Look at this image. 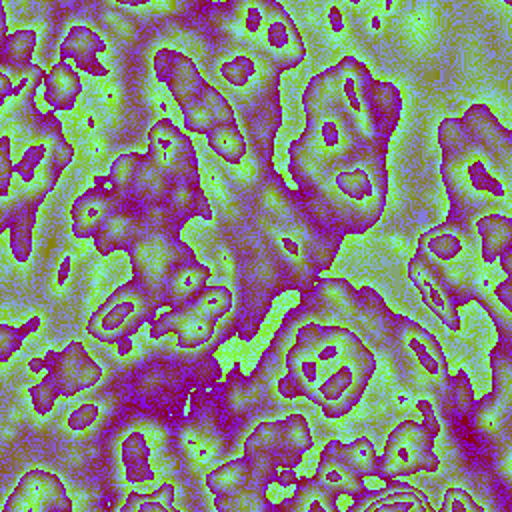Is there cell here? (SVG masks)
<instances>
[{"mask_svg": "<svg viewBox=\"0 0 512 512\" xmlns=\"http://www.w3.org/2000/svg\"><path fill=\"white\" fill-rule=\"evenodd\" d=\"M72 156L58 118L40 112L34 96L2 110L0 232H8L14 260L30 258L36 212Z\"/></svg>", "mask_w": 512, "mask_h": 512, "instance_id": "6da1fadb", "label": "cell"}, {"mask_svg": "<svg viewBox=\"0 0 512 512\" xmlns=\"http://www.w3.org/2000/svg\"><path fill=\"white\" fill-rule=\"evenodd\" d=\"M442 180L450 200L446 222L468 226V220L498 214L510 202L512 136L484 104L464 116L448 118L438 128Z\"/></svg>", "mask_w": 512, "mask_h": 512, "instance_id": "7a4b0ae2", "label": "cell"}, {"mask_svg": "<svg viewBox=\"0 0 512 512\" xmlns=\"http://www.w3.org/2000/svg\"><path fill=\"white\" fill-rule=\"evenodd\" d=\"M314 222L338 234H362L386 206L388 170L384 150H358L340 160L288 168Z\"/></svg>", "mask_w": 512, "mask_h": 512, "instance_id": "3957f363", "label": "cell"}, {"mask_svg": "<svg viewBox=\"0 0 512 512\" xmlns=\"http://www.w3.org/2000/svg\"><path fill=\"white\" fill-rule=\"evenodd\" d=\"M306 90L334 108L364 148L386 152L402 110L396 86L374 80L360 60L346 56L316 74Z\"/></svg>", "mask_w": 512, "mask_h": 512, "instance_id": "277c9868", "label": "cell"}, {"mask_svg": "<svg viewBox=\"0 0 512 512\" xmlns=\"http://www.w3.org/2000/svg\"><path fill=\"white\" fill-rule=\"evenodd\" d=\"M302 104L306 112V128L288 148V168L328 164L364 150V146L358 142L348 124L338 116V112L318 96L304 90Z\"/></svg>", "mask_w": 512, "mask_h": 512, "instance_id": "5b68a950", "label": "cell"}, {"mask_svg": "<svg viewBox=\"0 0 512 512\" xmlns=\"http://www.w3.org/2000/svg\"><path fill=\"white\" fill-rule=\"evenodd\" d=\"M28 370H46L44 378L28 390L34 410L42 416L54 410L58 398L76 396L96 386L102 378L100 364L90 358L84 344L78 340L66 344L64 350H50L44 358L28 360Z\"/></svg>", "mask_w": 512, "mask_h": 512, "instance_id": "8992f818", "label": "cell"}, {"mask_svg": "<svg viewBox=\"0 0 512 512\" xmlns=\"http://www.w3.org/2000/svg\"><path fill=\"white\" fill-rule=\"evenodd\" d=\"M312 444L308 420L302 414H290L284 420L260 422L244 440L242 456L274 484L278 472L294 470Z\"/></svg>", "mask_w": 512, "mask_h": 512, "instance_id": "52a82bcc", "label": "cell"}, {"mask_svg": "<svg viewBox=\"0 0 512 512\" xmlns=\"http://www.w3.org/2000/svg\"><path fill=\"white\" fill-rule=\"evenodd\" d=\"M132 280L144 286L162 304L172 274L196 260L194 250L180 238V232L166 228H144L128 250Z\"/></svg>", "mask_w": 512, "mask_h": 512, "instance_id": "ba28073f", "label": "cell"}, {"mask_svg": "<svg viewBox=\"0 0 512 512\" xmlns=\"http://www.w3.org/2000/svg\"><path fill=\"white\" fill-rule=\"evenodd\" d=\"M160 306L156 296L130 278L94 310L86 332L94 340L116 348L128 342L144 322H150Z\"/></svg>", "mask_w": 512, "mask_h": 512, "instance_id": "9c48e42d", "label": "cell"}, {"mask_svg": "<svg viewBox=\"0 0 512 512\" xmlns=\"http://www.w3.org/2000/svg\"><path fill=\"white\" fill-rule=\"evenodd\" d=\"M376 370L372 350L358 338L348 352L324 368L322 382L310 398L326 418L346 416L362 398Z\"/></svg>", "mask_w": 512, "mask_h": 512, "instance_id": "30bf717a", "label": "cell"}, {"mask_svg": "<svg viewBox=\"0 0 512 512\" xmlns=\"http://www.w3.org/2000/svg\"><path fill=\"white\" fill-rule=\"evenodd\" d=\"M436 436L416 420H402L388 434L384 452L378 456V478H402L418 472H438L440 460L434 454Z\"/></svg>", "mask_w": 512, "mask_h": 512, "instance_id": "8fae6325", "label": "cell"}, {"mask_svg": "<svg viewBox=\"0 0 512 512\" xmlns=\"http://www.w3.org/2000/svg\"><path fill=\"white\" fill-rule=\"evenodd\" d=\"M148 160L174 182L200 180L198 158L190 138L168 118H160L148 130Z\"/></svg>", "mask_w": 512, "mask_h": 512, "instance_id": "7c38bea8", "label": "cell"}, {"mask_svg": "<svg viewBox=\"0 0 512 512\" xmlns=\"http://www.w3.org/2000/svg\"><path fill=\"white\" fill-rule=\"evenodd\" d=\"M72 500L62 480L48 472L34 468L26 472L8 500L2 512H70Z\"/></svg>", "mask_w": 512, "mask_h": 512, "instance_id": "4fadbf2b", "label": "cell"}, {"mask_svg": "<svg viewBox=\"0 0 512 512\" xmlns=\"http://www.w3.org/2000/svg\"><path fill=\"white\" fill-rule=\"evenodd\" d=\"M262 8L264 42L272 60L280 64V68L298 66L306 56V48L292 18L284 12V8L278 2H262Z\"/></svg>", "mask_w": 512, "mask_h": 512, "instance_id": "5bb4252c", "label": "cell"}, {"mask_svg": "<svg viewBox=\"0 0 512 512\" xmlns=\"http://www.w3.org/2000/svg\"><path fill=\"white\" fill-rule=\"evenodd\" d=\"M154 74L156 78L166 84L172 100L182 108L186 102H190L194 96H198L204 86L208 84L198 66L192 58H188L182 52H176L172 48H160L154 54Z\"/></svg>", "mask_w": 512, "mask_h": 512, "instance_id": "9a60e30c", "label": "cell"}, {"mask_svg": "<svg viewBox=\"0 0 512 512\" xmlns=\"http://www.w3.org/2000/svg\"><path fill=\"white\" fill-rule=\"evenodd\" d=\"M352 512H430L432 504L416 486L398 478L384 480V488H366L350 504Z\"/></svg>", "mask_w": 512, "mask_h": 512, "instance_id": "2e32d148", "label": "cell"}, {"mask_svg": "<svg viewBox=\"0 0 512 512\" xmlns=\"http://www.w3.org/2000/svg\"><path fill=\"white\" fill-rule=\"evenodd\" d=\"M150 336L158 340L166 334H176V342L180 348H198L204 346L216 328V320L204 318L190 310L188 306L168 310L166 314H156L150 322Z\"/></svg>", "mask_w": 512, "mask_h": 512, "instance_id": "e0dca14e", "label": "cell"}, {"mask_svg": "<svg viewBox=\"0 0 512 512\" xmlns=\"http://www.w3.org/2000/svg\"><path fill=\"white\" fill-rule=\"evenodd\" d=\"M410 278L414 286L418 288L424 304L438 316V320L448 326L450 330H460V318H458V306L450 298V294L444 290V284L440 282L438 274L434 272L428 258L416 250L408 264Z\"/></svg>", "mask_w": 512, "mask_h": 512, "instance_id": "ac0fdd59", "label": "cell"}, {"mask_svg": "<svg viewBox=\"0 0 512 512\" xmlns=\"http://www.w3.org/2000/svg\"><path fill=\"white\" fill-rule=\"evenodd\" d=\"M284 364H286V376L278 380V392L288 400L302 398V396L310 400L322 382V374H324L322 364L298 340L286 352Z\"/></svg>", "mask_w": 512, "mask_h": 512, "instance_id": "d6986e66", "label": "cell"}, {"mask_svg": "<svg viewBox=\"0 0 512 512\" xmlns=\"http://www.w3.org/2000/svg\"><path fill=\"white\" fill-rule=\"evenodd\" d=\"M144 228L146 224L140 208L132 204H120L102 222L92 242L102 256H108L116 250H130V246L144 232Z\"/></svg>", "mask_w": 512, "mask_h": 512, "instance_id": "ffe728a7", "label": "cell"}, {"mask_svg": "<svg viewBox=\"0 0 512 512\" xmlns=\"http://www.w3.org/2000/svg\"><path fill=\"white\" fill-rule=\"evenodd\" d=\"M180 110L184 118V128L194 134L206 136L218 126L236 122L232 106L212 84H206L204 90L190 102H186Z\"/></svg>", "mask_w": 512, "mask_h": 512, "instance_id": "44dd1931", "label": "cell"}, {"mask_svg": "<svg viewBox=\"0 0 512 512\" xmlns=\"http://www.w3.org/2000/svg\"><path fill=\"white\" fill-rule=\"evenodd\" d=\"M122 202L108 186H96L84 190L72 204V232L76 238H94L108 214Z\"/></svg>", "mask_w": 512, "mask_h": 512, "instance_id": "7402d4cb", "label": "cell"}, {"mask_svg": "<svg viewBox=\"0 0 512 512\" xmlns=\"http://www.w3.org/2000/svg\"><path fill=\"white\" fill-rule=\"evenodd\" d=\"M358 338V334L344 326H320L314 322L302 326L296 332V340L310 350V354L322 364V368H328L330 364L340 360Z\"/></svg>", "mask_w": 512, "mask_h": 512, "instance_id": "603a6c76", "label": "cell"}, {"mask_svg": "<svg viewBox=\"0 0 512 512\" xmlns=\"http://www.w3.org/2000/svg\"><path fill=\"white\" fill-rule=\"evenodd\" d=\"M206 488L214 496H238L252 490H266L270 482L244 458H234L206 474Z\"/></svg>", "mask_w": 512, "mask_h": 512, "instance_id": "cb8c5ba5", "label": "cell"}, {"mask_svg": "<svg viewBox=\"0 0 512 512\" xmlns=\"http://www.w3.org/2000/svg\"><path fill=\"white\" fill-rule=\"evenodd\" d=\"M106 42L90 26L76 24L68 30L60 44V60H72L80 72L90 76H108V68L102 66L98 54L106 52Z\"/></svg>", "mask_w": 512, "mask_h": 512, "instance_id": "d4e9b609", "label": "cell"}, {"mask_svg": "<svg viewBox=\"0 0 512 512\" xmlns=\"http://www.w3.org/2000/svg\"><path fill=\"white\" fill-rule=\"evenodd\" d=\"M470 242L472 238L468 228L444 220V224L432 228L420 238L418 252H422L432 266H442L464 256Z\"/></svg>", "mask_w": 512, "mask_h": 512, "instance_id": "484cf974", "label": "cell"}, {"mask_svg": "<svg viewBox=\"0 0 512 512\" xmlns=\"http://www.w3.org/2000/svg\"><path fill=\"white\" fill-rule=\"evenodd\" d=\"M314 478L336 496H360L366 490L364 478L354 474L338 454L336 440L326 442L320 452Z\"/></svg>", "mask_w": 512, "mask_h": 512, "instance_id": "4316f807", "label": "cell"}, {"mask_svg": "<svg viewBox=\"0 0 512 512\" xmlns=\"http://www.w3.org/2000/svg\"><path fill=\"white\" fill-rule=\"evenodd\" d=\"M174 226L180 230L190 218H212L210 202L200 186V180H178L170 186L162 200Z\"/></svg>", "mask_w": 512, "mask_h": 512, "instance_id": "83f0119b", "label": "cell"}, {"mask_svg": "<svg viewBox=\"0 0 512 512\" xmlns=\"http://www.w3.org/2000/svg\"><path fill=\"white\" fill-rule=\"evenodd\" d=\"M272 510L278 512H336L338 496L322 486L314 476H300L294 484V494Z\"/></svg>", "mask_w": 512, "mask_h": 512, "instance_id": "f1b7e54d", "label": "cell"}, {"mask_svg": "<svg viewBox=\"0 0 512 512\" xmlns=\"http://www.w3.org/2000/svg\"><path fill=\"white\" fill-rule=\"evenodd\" d=\"M208 280L210 268L200 264L198 260L180 266L166 286L162 306H168L170 310L188 306L208 286Z\"/></svg>", "mask_w": 512, "mask_h": 512, "instance_id": "f546056e", "label": "cell"}, {"mask_svg": "<svg viewBox=\"0 0 512 512\" xmlns=\"http://www.w3.org/2000/svg\"><path fill=\"white\" fill-rule=\"evenodd\" d=\"M480 238V260L494 264L504 252L512 250V220L508 214H484L474 220Z\"/></svg>", "mask_w": 512, "mask_h": 512, "instance_id": "4dcf8cb0", "label": "cell"}, {"mask_svg": "<svg viewBox=\"0 0 512 512\" xmlns=\"http://www.w3.org/2000/svg\"><path fill=\"white\" fill-rule=\"evenodd\" d=\"M82 92V82L78 74L66 64V60H58L52 66L44 80V102L52 110H72Z\"/></svg>", "mask_w": 512, "mask_h": 512, "instance_id": "1f68e13d", "label": "cell"}, {"mask_svg": "<svg viewBox=\"0 0 512 512\" xmlns=\"http://www.w3.org/2000/svg\"><path fill=\"white\" fill-rule=\"evenodd\" d=\"M120 458L124 466V476L128 482L144 484L156 478L150 466V446L142 432H130L120 446Z\"/></svg>", "mask_w": 512, "mask_h": 512, "instance_id": "d6a6232c", "label": "cell"}, {"mask_svg": "<svg viewBox=\"0 0 512 512\" xmlns=\"http://www.w3.org/2000/svg\"><path fill=\"white\" fill-rule=\"evenodd\" d=\"M172 184H174V180L168 178L160 168H156L146 156L138 174H136L130 204L132 206H146V204L162 202Z\"/></svg>", "mask_w": 512, "mask_h": 512, "instance_id": "836d02e7", "label": "cell"}, {"mask_svg": "<svg viewBox=\"0 0 512 512\" xmlns=\"http://www.w3.org/2000/svg\"><path fill=\"white\" fill-rule=\"evenodd\" d=\"M36 48V32L30 28L16 30L0 40V68L12 74H20L32 66V54Z\"/></svg>", "mask_w": 512, "mask_h": 512, "instance_id": "e575fe53", "label": "cell"}, {"mask_svg": "<svg viewBox=\"0 0 512 512\" xmlns=\"http://www.w3.org/2000/svg\"><path fill=\"white\" fill-rule=\"evenodd\" d=\"M144 158H146V154H142V152H124L112 162V168H110L106 180H108V188L116 194V198L122 204H130L132 186H134L136 174H138Z\"/></svg>", "mask_w": 512, "mask_h": 512, "instance_id": "d590c367", "label": "cell"}, {"mask_svg": "<svg viewBox=\"0 0 512 512\" xmlns=\"http://www.w3.org/2000/svg\"><path fill=\"white\" fill-rule=\"evenodd\" d=\"M336 448L344 464L354 474H358L360 478H370V476L378 478V454L374 444L368 438L360 436L348 444L336 440Z\"/></svg>", "mask_w": 512, "mask_h": 512, "instance_id": "8d00e7d4", "label": "cell"}, {"mask_svg": "<svg viewBox=\"0 0 512 512\" xmlns=\"http://www.w3.org/2000/svg\"><path fill=\"white\" fill-rule=\"evenodd\" d=\"M208 148L228 164H240L246 156V140L238 124H224L206 134Z\"/></svg>", "mask_w": 512, "mask_h": 512, "instance_id": "74e56055", "label": "cell"}, {"mask_svg": "<svg viewBox=\"0 0 512 512\" xmlns=\"http://www.w3.org/2000/svg\"><path fill=\"white\" fill-rule=\"evenodd\" d=\"M406 336H408V348L414 354L416 362L430 376H438L442 372V356L436 340L430 338V334L424 332L418 324H410V332Z\"/></svg>", "mask_w": 512, "mask_h": 512, "instance_id": "f35d334b", "label": "cell"}, {"mask_svg": "<svg viewBox=\"0 0 512 512\" xmlns=\"http://www.w3.org/2000/svg\"><path fill=\"white\" fill-rule=\"evenodd\" d=\"M174 486L170 482L160 484V488L140 494V492H128L124 504L120 510L124 512H174Z\"/></svg>", "mask_w": 512, "mask_h": 512, "instance_id": "ab89813d", "label": "cell"}, {"mask_svg": "<svg viewBox=\"0 0 512 512\" xmlns=\"http://www.w3.org/2000/svg\"><path fill=\"white\" fill-rule=\"evenodd\" d=\"M190 310H194L196 314L210 318V320H220L222 316H226L232 308V292L226 286H206L190 304Z\"/></svg>", "mask_w": 512, "mask_h": 512, "instance_id": "60d3db41", "label": "cell"}, {"mask_svg": "<svg viewBox=\"0 0 512 512\" xmlns=\"http://www.w3.org/2000/svg\"><path fill=\"white\" fill-rule=\"evenodd\" d=\"M266 490H252L238 496H214V508L222 512H272Z\"/></svg>", "mask_w": 512, "mask_h": 512, "instance_id": "b9f144b4", "label": "cell"}, {"mask_svg": "<svg viewBox=\"0 0 512 512\" xmlns=\"http://www.w3.org/2000/svg\"><path fill=\"white\" fill-rule=\"evenodd\" d=\"M40 328V316H32L26 324L14 328L8 324H0V362H8L14 352L20 350L24 338Z\"/></svg>", "mask_w": 512, "mask_h": 512, "instance_id": "7bdbcfd3", "label": "cell"}, {"mask_svg": "<svg viewBox=\"0 0 512 512\" xmlns=\"http://www.w3.org/2000/svg\"><path fill=\"white\" fill-rule=\"evenodd\" d=\"M254 72H256L254 60L248 58V56H236V58H232V60H228L220 66V74L232 86L248 84V80L254 76Z\"/></svg>", "mask_w": 512, "mask_h": 512, "instance_id": "ee69618b", "label": "cell"}, {"mask_svg": "<svg viewBox=\"0 0 512 512\" xmlns=\"http://www.w3.org/2000/svg\"><path fill=\"white\" fill-rule=\"evenodd\" d=\"M482 510L484 508L474 502L470 492L456 486L446 488L440 504V512H482Z\"/></svg>", "mask_w": 512, "mask_h": 512, "instance_id": "f6af8a7d", "label": "cell"}, {"mask_svg": "<svg viewBox=\"0 0 512 512\" xmlns=\"http://www.w3.org/2000/svg\"><path fill=\"white\" fill-rule=\"evenodd\" d=\"M98 406L92 404V402H86V404H80L78 408H74L70 414H68V420H66V426L74 432H82V430H88L96 420H98Z\"/></svg>", "mask_w": 512, "mask_h": 512, "instance_id": "bcb514c9", "label": "cell"}, {"mask_svg": "<svg viewBox=\"0 0 512 512\" xmlns=\"http://www.w3.org/2000/svg\"><path fill=\"white\" fill-rule=\"evenodd\" d=\"M416 410L422 414V424L434 434V436H438L440 434V424H438V418H436V414H434V410H432V404L428 402V400H418L416 402Z\"/></svg>", "mask_w": 512, "mask_h": 512, "instance_id": "7dc6e473", "label": "cell"}, {"mask_svg": "<svg viewBox=\"0 0 512 512\" xmlns=\"http://www.w3.org/2000/svg\"><path fill=\"white\" fill-rule=\"evenodd\" d=\"M494 296L502 304L504 312L508 314L512 308V278L510 276H506L502 282L494 284Z\"/></svg>", "mask_w": 512, "mask_h": 512, "instance_id": "c3c4849f", "label": "cell"}, {"mask_svg": "<svg viewBox=\"0 0 512 512\" xmlns=\"http://www.w3.org/2000/svg\"><path fill=\"white\" fill-rule=\"evenodd\" d=\"M298 480V476L294 474V470H280L276 476V484L280 486H294Z\"/></svg>", "mask_w": 512, "mask_h": 512, "instance_id": "681fc988", "label": "cell"}, {"mask_svg": "<svg viewBox=\"0 0 512 512\" xmlns=\"http://www.w3.org/2000/svg\"><path fill=\"white\" fill-rule=\"evenodd\" d=\"M498 260H500V266H502L504 274H506V276H512V250H510V252H504Z\"/></svg>", "mask_w": 512, "mask_h": 512, "instance_id": "f907efd6", "label": "cell"}, {"mask_svg": "<svg viewBox=\"0 0 512 512\" xmlns=\"http://www.w3.org/2000/svg\"><path fill=\"white\" fill-rule=\"evenodd\" d=\"M330 22H332V30L334 32H338L340 28H342V14H340V10L338 8H330Z\"/></svg>", "mask_w": 512, "mask_h": 512, "instance_id": "816d5d0a", "label": "cell"}, {"mask_svg": "<svg viewBox=\"0 0 512 512\" xmlns=\"http://www.w3.org/2000/svg\"><path fill=\"white\" fill-rule=\"evenodd\" d=\"M280 242H282L284 250H286V252H290V256H298V254H300V248H298V244H296L292 238L284 236Z\"/></svg>", "mask_w": 512, "mask_h": 512, "instance_id": "f5cc1de1", "label": "cell"}, {"mask_svg": "<svg viewBox=\"0 0 512 512\" xmlns=\"http://www.w3.org/2000/svg\"><path fill=\"white\" fill-rule=\"evenodd\" d=\"M8 36V28H6V8L0 2V40H4Z\"/></svg>", "mask_w": 512, "mask_h": 512, "instance_id": "db71d44e", "label": "cell"}, {"mask_svg": "<svg viewBox=\"0 0 512 512\" xmlns=\"http://www.w3.org/2000/svg\"><path fill=\"white\" fill-rule=\"evenodd\" d=\"M70 272V258H64V262L60 264V272H58V284H64Z\"/></svg>", "mask_w": 512, "mask_h": 512, "instance_id": "11a10c76", "label": "cell"}, {"mask_svg": "<svg viewBox=\"0 0 512 512\" xmlns=\"http://www.w3.org/2000/svg\"><path fill=\"white\" fill-rule=\"evenodd\" d=\"M372 26H374V28H380V20H378V18H376V16H374V18H372Z\"/></svg>", "mask_w": 512, "mask_h": 512, "instance_id": "9f6ffc18", "label": "cell"}]
</instances>
